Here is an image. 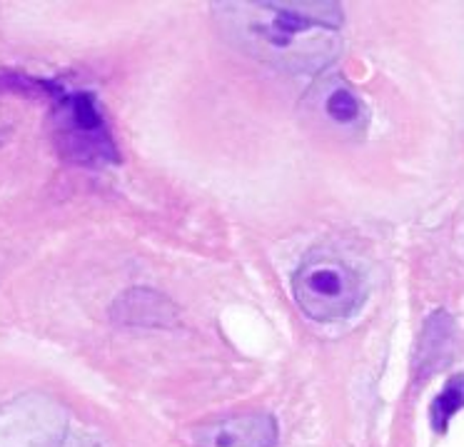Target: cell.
<instances>
[{"label":"cell","instance_id":"obj_1","mask_svg":"<svg viewBox=\"0 0 464 447\" xmlns=\"http://www.w3.org/2000/svg\"><path fill=\"white\" fill-rule=\"evenodd\" d=\"M212 11L235 48L275 71L314 75L343 51L337 3H218Z\"/></svg>","mask_w":464,"mask_h":447},{"label":"cell","instance_id":"obj_2","mask_svg":"<svg viewBox=\"0 0 464 447\" xmlns=\"http://www.w3.org/2000/svg\"><path fill=\"white\" fill-rule=\"evenodd\" d=\"M0 447H102V442L55 397L25 393L0 405Z\"/></svg>","mask_w":464,"mask_h":447},{"label":"cell","instance_id":"obj_3","mask_svg":"<svg viewBox=\"0 0 464 447\" xmlns=\"http://www.w3.org/2000/svg\"><path fill=\"white\" fill-rule=\"evenodd\" d=\"M293 297L307 317L334 323L360 310L364 285L343 258L313 253L293 275Z\"/></svg>","mask_w":464,"mask_h":447},{"label":"cell","instance_id":"obj_4","mask_svg":"<svg viewBox=\"0 0 464 447\" xmlns=\"http://www.w3.org/2000/svg\"><path fill=\"white\" fill-rule=\"evenodd\" d=\"M55 138L61 153L81 165L112 163L118 158L111 128L98 101L88 91H61L55 95Z\"/></svg>","mask_w":464,"mask_h":447},{"label":"cell","instance_id":"obj_5","mask_svg":"<svg viewBox=\"0 0 464 447\" xmlns=\"http://www.w3.org/2000/svg\"><path fill=\"white\" fill-rule=\"evenodd\" d=\"M185 437L192 447H275L277 423L267 413H245L190 427Z\"/></svg>","mask_w":464,"mask_h":447},{"label":"cell","instance_id":"obj_6","mask_svg":"<svg viewBox=\"0 0 464 447\" xmlns=\"http://www.w3.org/2000/svg\"><path fill=\"white\" fill-rule=\"evenodd\" d=\"M115 316L130 326L160 327L172 326L178 313L170 300H165L155 290H130L128 295H122V300L115 306Z\"/></svg>","mask_w":464,"mask_h":447},{"label":"cell","instance_id":"obj_7","mask_svg":"<svg viewBox=\"0 0 464 447\" xmlns=\"http://www.w3.org/2000/svg\"><path fill=\"white\" fill-rule=\"evenodd\" d=\"M464 407V375L452 377L444 390L437 395V400L432 403V413H430V420H432V427L437 432H444L450 420H452L459 410Z\"/></svg>","mask_w":464,"mask_h":447},{"label":"cell","instance_id":"obj_8","mask_svg":"<svg viewBox=\"0 0 464 447\" xmlns=\"http://www.w3.org/2000/svg\"><path fill=\"white\" fill-rule=\"evenodd\" d=\"M324 111H327V115L333 121L343 122V125H350V122H354L362 115L360 102H357V98L347 88H333L330 95L324 98Z\"/></svg>","mask_w":464,"mask_h":447}]
</instances>
